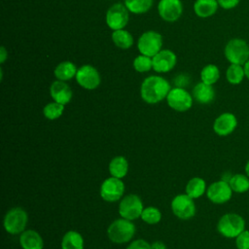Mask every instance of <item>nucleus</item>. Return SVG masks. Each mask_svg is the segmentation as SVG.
<instances>
[{"instance_id":"f3484780","label":"nucleus","mask_w":249,"mask_h":249,"mask_svg":"<svg viewBox=\"0 0 249 249\" xmlns=\"http://www.w3.org/2000/svg\"><path fill=\"white\" fill-rule=\"evenodd\" d=\"M50 94L53 101L63 105L69 103L73 95L71 88L65 82L59 80L52 83L50 87Z\"/></svg>"},{"instance_id":"9b49d317","label":"nucleus","mask_w":249,"mask_h":249,"mask_svg":"<svg viewBox=\"0 0 249 249\" xmlns=\"http://www.w3.org/2000/svg\"><path fill=\"white\" fill-rule=\"evenodd\" d=\"M171 210L173 214L182 220H188L196 214V204L194 198L187 194H181L174 196L171 201Z\"/></svg>"},{"instance_id":"dca6fc26","label":"nucleus","mask_w":249,"mask_h":249,"mask_svg":"<svg viewBox=\"0 0 249 249\" xmlns=\"http://www.w3.org/2000/svg\"><path fill=\"white\" fill-rule=\"evenodd\" d=\"M238 122L234 114L225 112L219 115L213 123V130L219 136H228L237 127Z\"/></svg>"},{"instance_id":"4be33fe9","label":"nucleus","mask_w":249,"mask_h":249,"mask_svg":"<svg viewBox=\"0 0 249 249\" xmlns=\"http://www.w3.org/2000/svg\"><path fill=\"white\" fill-rule=\"evenodd\" d=\"M128 171V162L123 156H117L109 162V172L111 176L122 179Z\"/></svg>"},{"instance_id":"bb28decb","label":"nucleus","mask_w":249,"mask_h":249,"mask_svg":"<svg viewBox=\"0 0 249 249\" xmlns=\"http://www.w3.org/2000/svg\"><path fill=\"white\" fill-rule=\"evenodd\" d=\"M154 4V0H124V5L129 13L141 15L147 13Z\"/></svg>"},{"instance_id":"f03ea898","label":"nucleus","mask_w":249,"mask_h":249,"mask_svg":"<svg viewBox=\"0 0 249 249\" xmlns=\"http://www.w3.org/2000/svg\"><path fill=\"white\" fill-rule=\"evenodd\" d=\"M246 222L237 213H226L217 223L218 232L227 238H235L245 230Z\"/></svg>"},{"instance_id":"4468645a","label":"nucleus","mask_w":249,"mask_h":249,"mask_svg":"<svg viewBox=\"0 0 249 249\" xmlns=\"http://www.w3.org/2000/svg\"><path fill=\"white\" fill-rule=\"evenodd\" d=\"M158 13L164 21L174 22L182 16L183 4L181 0H160Z\"/></svg>"},{"instance_id":"c9c22d12","label":"nucleus","mask_w":249,"mask_h":249,"mask_svg":"<svg viewBox=\"0 0 249 249\" xmlns=\"http://www.w3.org/2000/svg\"><path fill=\"white\" fill-rule=\"evenodd\" d=\"M217 1L221 8L225 10H231L235 8L239 4L240 0H217Z\"/></svg>"},{"instance_id":"58836bf2","label":"nucleus","mask_w":249,"mask_h":249,"mask_svg":"<svg viewBox=\"0 0 249 249\" xmlns=\"http://www.w3.org/2000/svg\"><path fill=\"white\" fill-rule=\"evenodd\" d=\"M244 68V73H245V77L249 80V59L245 62V64L243 65Z\"/></svg>"},{"instance_id":"f257e3e1","label":"nucleus","mask_w":249,"mask_h":249,"mask_svg":"<svg viewBox=\"0 0 249 249\" xmlns=\"http://www.w3.org/2000/svg\"><path fill=\"white\" fill-rule=\"evenodd\" d=\"M170 89V84L166 79L152 75L143 80L140 87V95L146 103L156 104L166 98Z\"/></svg>"},{"instance_id":"f704fd0d","label":"nucleus","mask_w":249,"mask_h":249,"mask_svg":"<svg viewBox=\"0 0 249 249\" xmlns=\"http://www.w3.org/2000/svg\"><path fill=\"white\" fill-rule=\"evenodd\" d=\"M174 84L178 88H185L187 85L190 84V77L186 74H179L174 79Z\"/></svg>"},{"instance_id":"473e14b6","label":"nucleus","mask_w":249,"mask_h":249,"mask_svg":"<svg viewBox=\"0 0 249 249\" xmlns=\"http://www.w3.org/2000/svg\"><path fill=\"white\" fill-rule=\"evenodd\" d=\"M235 246L237 249H249V231L244 230L235 238Z\"/></svg>"},{"instance_id":"ddd939ff","label":"nucleus","mask_w":249,"mask_h":249,"mask_svg":"<svg viewBox=\"0 0 249 249\" xmlns=\"http://www.w3.org/2000/svg\"><path fill=\"white\" fill-rule=\"evenodd\" d=\"M232 190L229 182L219 180L211 183L206 190L207 198L215 204H223L228 202L232 196Z\"/></svg>"},{"instance_id":"7c9ffc66","label":"nucleus","mask_w":249,"mask_h":249,"mask_svg":"<svg viewBox=\"0 0 249 249\" xmlns=\"http://www.w3.org/2000/svg\"><path fill=\"white\" fill-rule=\"evenodd\" d=\"M132 65L136 72L146 73L151 69H153V60H152V57L140 53L134 58Z\"/></svg>"},{"instance_id":"c85d7f7f","label":"nucleus","mask_w":249,"mask_h":249,"mask_svg":"<svg viewBox=\"0 0 249 249\" xmlns=\"http://www.w3.org/2000/svg\"><path fill=\"white\" fill-rule=\"evenodd\" d=\"M220 78V70L215 64H207L200 71L201 82L207 85H214Z\"/></svg>"},{"instance_id":"5701e85b","label":"nucleus","mask_w":249,"mask_h":249,"mask_svg":"<svg viewBox=\"0 0 249 249\" xmlns=\"http://www.w3.org/2000/svg\"><path fill=\"white\" fill-rule=\"evenodd\" d=\"M111 38L115 46L122 50H127L133 45V36L124 28L114 30L112 32Z\"/></svg>"},{"instance_id":"6ab92c4d","label":"nucleus","mask_w":249,"mask_h":249,"mask_svg":"<svg viewBox=\"0 0 249 249\" xmlns=\"http://www.w3.org/2000/svg\"><path fill=\"white\" fill-rule=\"evenodd\" d=\"M19 244L22 249H43L42 236L34 230H26L20 233Z\"/></svg>"},{"instance_id":"a878e982","label":"nucleus","mask_w":249,"mask_h":249,"mask_svg":"<svg viewBox=\"0 0 249 249\" xmlns=\"http://www.w3.org/2000/svg\"><path fill=\"white\" fill-rule=\"evenodd\" d=\"M229 184L233 193L244 194L249 191V177L243 173L232 174Z\"/></svg>"},{"instance_id":"72a5a7b5","label":"nucleus","mask_w":249,"mask_h":249,"mask_svg":"<svg viewBox=\"0 0 249 249\" xmlns=\"http://www.w3.org/2000/svg\"><path fill=\"white\" fill-rule=\"evenodd\" d=\"M126 249H151V244L144 239H136L132 241Z\"/></svg>"},{"instance_id":"412c9836","label":"nucleus","mask_w":249,"mask_h":249,"mask_svg":"<svg viewBox=\"0 0 249 249\" xmlns=\"http://www.w3.org/2000/svg\"><path fill=\"white\" fill-rule=\"evenodd\" d=\"M78 68L77 66L69 60H65L62 62H59L56 67L53 70L54 77L59 81H69L76 77Z\"/></svg>"},{"instance_id":"1a4fd4ad","label":"nucleus","mask_w":249,"mask_h":249,"mask_svg":"<svg viewBox=\"0 0 249 249\" xmlns=\"http://www.w3.org/2000/svg\"><path fill=\"white\" fill-rule=\"evenodd\" d=\"M143 202L137 195H127L124 196L119 204V214L122 218L135 220L141 217L143 211Z\"/></svg>"},{"instance_id":"7ed1b4c3","label":"nucleus","mask_w":249,"mask_h":249,"mask_svg":"<svg viewBox=\"0 0 249 249\" xmlns=\"http://www.w3.org/2000/svg\"><path fill=\"white\" fill-rule=\"evenodd\" d=\"M134 224L127 219L121 218L113 221L107 229L109 239L118 244L128 242L135 233Z\"/></svg>"},{"instance_id":"a211bd4d","label":"nucleus","mask_w":249,"mask_h":249,"mask_svg":"<svg viewBox=\"0 0 249 249\" xmlns=\"http://www.w3.org/2000/svg\"><path fill=\"white\" fill-rule=\"evenodd\" d=\"M192 95L199 104H210L215 99V89L212 85L199 82L194 87Z\"/></svg>"},{"instance_id":"2f4dec72","label":"nucleus","mask_w":249,"mask_h":249,"mask_svg":"<svg viewBox=\"0 0 249 249\" xmlns=\"http://www.w3.org/2000/svg\"><path fill=\"white\" fill-rule=\"evenodd\" d=\"M141 219L149 225H155L161 220V213L158 208L154 206H148L143 209Z\"/></svg>"},{"instance_id":"9d476101","label":"nucleus","mask_w":249,"mask_h":249,"mask_svg":"<svg viewBox=\"0 0 249 249\" xmlns=\"http://www.w3.org/2000/svg\"><path fill=\"white\" fill-rule=\"evenodd\" d=\"M75 79L79 86L88 90L97 89L101 83V77L98 70L89 64H85L79 67Z\"/></svg>"},{"instance_id":"393cba45","label":"nucleus","mask_w":249,"mask_h":249,"mask_svg":"<svg viewBox=\"0 0 249 249\" xmlns=\"http://www.w3.org/2000/svg\"><path fill=\"white\" fill-rule=\"evenodd\" d=\"M61 249H84V238L76 231H67L61 240Z\"/></svg>"},{"instance_id":"ea45409f","label":"nucleus","mask_w":249,"mask_h":249,"mask_svg":"<svg viewBox=\"0 0 249 249\" xmlns=\"http://www.w3.org/2000/svg\"><path fill=\"white\" fill-rule=\"evenodd\" d=\"M244 170H245V174L249 177V160L246 161L245 163V167H244Z\"/></svg>"},{"instance_id":"0eeeda50","label":"nucleus","mask_w":249,"mask_h":249,"mask_svg":"<svg viewBox=\"0 0 249 249\" xmlns=\"http://www.w3.org/2000/svg\"><path fill=\"white\" fill-rule=\"evenodd\" d=\"M129 20V11L124 4L115 3L106 12L105 21L107 26L114 30L124 29Z\"/></svg>"},{"instance_id":"4c0bfd02","label":"nucleus","mask_w":249,"mask_h":249,"mask_svg":"<svg viewBox=\"0 0 249 249\" xmlns=\"http://www.w3.org/2000/svg\"><path fill=\"white\" fill-rule=\"evenodd\" d=\"M1 54H0V58H1V63H4L5 62V60H6V58L8 57V52L6 51V49H5V47L4 46H2L1 47V53H0Z\"/></svg>"},{"instance_id":"20e7f679","label":"nucleus","mask_w":249,"mask_h":249,"mask_svg":"<svg viewBox=\"0 0 249 249\" xmlns=\"http://www.w3.org/2000/svg\"><path fill=\"white\" fill-rule=\"evenodd\" d=\"M224 54L230 63L244 65L249 59V45L241 38H232L226 44Z\"/></svg>"},{"instance_id":"423d86ee","label":"nucleus","mask_w":249,"mask_h":249,"mask_svg":"<svg viewBox=\"0 0 249 249\" xmlns=\"http://www.w3.org/2000/svg\"><path fill=\"white\" fill-rule=\"evenodd\" d=\"M28 215L21 207H14L10 209L4 217V229L11 234H18L24 231L27 225Z\"/></svg>"},{"instance_id":"2eb2a0df","label":"nucleus","mask_w":249,"mask_h":249,"mask_svg":"<svg viewBox=\"0 0 249 249\" xmlns=\"http://www.w3.org/2000/svg\"><path fill=\"white\" fill-rule=\"evenodd\" d=\"M153 69L157 73H167L171 71L177 62V56L174 52L168 49L160 50L152 57Z\"/></svg>"},{"instance_id":"6e6552de","label":"nucleus","mask_w":249,"mask_h":249,"mask_svg":"<svg viewBox=\"0 0 249 249\" xmlns=\"http://www.w3.org/2000/svg\"><path fill=\"white\" fill-rule=\"evenodd\" d=\"M168 106L177 112H186L193 106L194 97L185 88L175 87L171 89L166 96Z\"/></svg>"},{"instance_id":"39448f33","label":"nucleus","mask_w":249,"mask_h":249,"mask_svg":"<svg viewBox=\"0 0 249 249\" xmlns=\"http://www.w3.org/2000/svg\"><path fill=\"white\" fill-rule=\"evenodd\" d=\"M163 44L162 35L154 30L143 32L137 40V50L141 54L153 57L161 49Z\"/></svg>"},{"instance_id":"cd10ccee","label":"nucleus","mask_w":249,"mask_h":249,"mask_svg":"<svg viewBox=\"0 0 249 249\" xmlns=\"http://www.w3.org/2000/svg\"><path fill=\"white\" fill-rule=\"evenodd\" d=\"M245 78L243 65L231 63L226 71V79L231 85H239Z\"/></svg>"},{"instance_id":"aec40b11","label":"nucleus","mask_w":249,"mask_h":249,"mask_svg":"<svg viewBox=\"0 0 249 249\" xmlns=\"http://www.w3.org/2000/svg\"><path fill=\"white\" fill-rule=\"evenodd\" d=\"M217 0H196L194 3L195 14L201 18L212 17L218 10Z\"/></svg>"},{"instance_id":"c756f323","label":"nucleus","mask_w":249,"mask_h":249,"mask_svg":"<svg viewBox=\"0 0 249 249\" xmlns=\"http://www.w3.org/2000/svg\"><path fill=\"white\" fill-rule=\"evenodd\" d=\"M63 111H64V105L63 104L53 101V102L48 103L44 107L43 114H44L46 119L53 121V120L58 119L62 115Z\"/></svg>"},{"instance_id":"f8f14e48","label":"nucleus","mask_w":249,"mask_h":249,"mask_svg":"<svg viewBox=\"0 0 249 249\" xmlns=\"http://www.w3.org/2000/svg\"><path fill=\"white\" fill-rule=\"evenodd\" d=\"M124 193V184L122 179L116 177L106 178L100 186V196L108 202H115L121 199Z\"/></svg>"},{"instance_id":"e433bc0d","label":"nucleus","mask_w":249,"mask_h":249,"mask_svg":"<svg viewBox=\"0 0 249 249\" xmlns=\"http://www.w3.org/2000/svg\"><path fill=\"white\" fill-rule=\"evenodd\" d=\"M151 249H166V246L161 241H155L151 244Z\"/></svg>"},{"instance_id":"b1692460","label":"nucleus","mask_w":249,"mask_h":249,"mask_svg":"<svg viewBox=\"0 0 249 249\" xmlns=\"http://www.w3.org/2000/svg\"><path fill=\"white\" fill-rule=\"evenodd\" d=\"M206 182L200 177H194L186 185V194L192 198H198L206 193Z\"/></svg>"}]
</instances>
